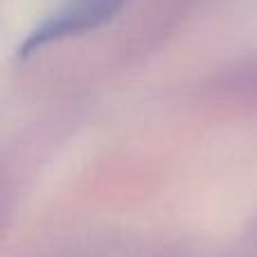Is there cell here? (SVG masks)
Wrapping results in <instances>:
<instances>
[{"instance_id": "cell-1", "label": "cell", "mask_w": 257, "mask_h": 257, "mask_svg": "<svg viewBox=\"0 0 257 257\" xmlns=\"http://www.w3.org/2000/svg\"><path fill=\"white\" fill-rule=\"evenodd\" d=\"M124 0H61L25 39L21 54H32L43 45L104 25L117 14Z\"/></svg>"}]
</instances>
